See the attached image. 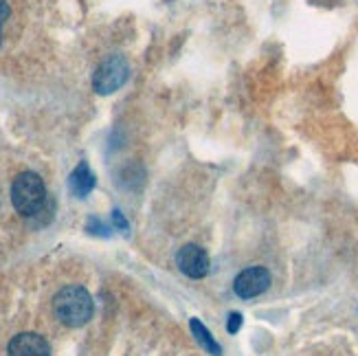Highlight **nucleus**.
Masks as SVG:
<instances>
[{
	"label": "nucleus",
	"instance_id": "nucleus-7",
	"mask_svg": "<svg viewBox=\"0 0 358 356\" xmlns=\"http://www.w3.org/2000/svg\"><path fill=\"white\" fill-rule=\"evenodd\" d=\"M95 183H97L95 174L90 172L88 163L82 161L80 165H77V167L73 169V174H71V178H69V187H71V192H73L77 198H86L92 190H95Z\"/></svg>",
	"mask_w": 358,
	"mask_h": 356
},
{
	"label": "nucleus",
	"instance_id": "nucleus-12",
	"mask_svg": "<svg viewBox=\"0 0 358 356\" xmlns=\"http://www.w3.org/2000/svg\"><path fill=\"white\" fill-rule=\"evenodd\" d=\"M0 40H3V34H0Z\"/></svg>",
	"mask_w": 358,
	"mask_h": 356
},
{
	"label": "nucleus",
	"instance_id": "nucleus-5",
	"mask_svg": "<svg viewBox=\"0 0 358 356\" xmlns=\"http://www.w3.org/2000/svg\"><path fill=\"white\" fill-rule=\"evenodd\" d=\"M176 264L182 275L192 277V280H202L209 273V255L198 244H185L176 253Z\"/></svg>",
	"mask_w": 358,
	"mask_h": 356
},
{
	"label": "nucleus",
	"instance_id": "nucleus-10",
	"mask_svg": "<svg viewBox=\"0 0 358 356\" xmlns=\"http://www.w3.org/2000/svg\"><path fill=\"white\" fill-rule=\"evenodd\" d=\"M113 222H115V227H117V229L128 231V220L123 218V213H121L119 209H115V211H113Z\"/></svg>",
	"mask_w": 358,
	"mask_h": 356
},
{
	"label": "nucleus",
	"instance_id": "nucleus-3",
	"mask_svg": "<svg viewBox=\"0 0 358 356\" xmlns=\"http://www.w3.org/2000/svg\"><path fill=\"white\" fill-rule=\"evenodd\" d=\"M130 77V64L123 55L106 57L92 75V88L97 95H113Z\"/></svg>",
	"mask_w": 358,
	"mask_h": 356
},
{
	"label": "nucleus",
	"instance_id": "nucleus-11",
	"mask_svg": "<svg viewBox=\"0 0 358 356\" xmlns=\"http://www.w3.org/2000/svg\"><path fill=\"white\" fill-rule=\"evenodd\" d=\"M7 18H9V5H7V0H0V27L5 24Z\"/></svg>",
	"mask_w": 358,
	"mask_h": 356
},
{
	"label": "nucleus",
	"instance_id": "nucleus-6",
	"mask_svg": "<svg viewBox=\"0 0 358 356\" xmlns=\"http://www.w3.org/2000/svg\"><path fill=\"white\" fill-rule=\"evenodd\" d=\"M7 354L9 356H51V346L38 332H20L9 341Z\"/></svg>",
	"mask_w": 358,
	"mask_h": 356
},
{
	"label": "nucleus",
	"instance_id": "nucleus-8",
	"mask_svg": "<svg viewBox=\"0 0 358 356\" xmlns=\"http://www.w3.org/2000/svg\"><path fill=\"white\" fill-rule=\"evenodd\" d=\"M189 330H192V334H194V339H196V343L205 350L207 354H211V356H222V346L215 341L213 339V334H211V330L205 326V323H200L198 319H192L189 321Z\"/></svg>",
	"mask_w": 358,
	"mask_h": 356
},
{
	"label": "nucleus",
	"instance_id": "nucleus-2",
	"mask_svg": "<svg viewBox=\"0 0 358 356\" xmlns=\"http://www.w3.org/2000/svg\"><path fill=\"white\" fill-rule=\"evenodd\" d=\"M11 203L20 215L31 218L36 215L46 203V187L44 180L36 172H22L15 176L11 185Z\"/></svg>",
	"mask_w": 358,
	"mask_h": 356
},
{
	"label": "nucleus",
	"instance_id": "nucleus-9",
	"mask_svg": "<svg viewBox=\"0 0 358 356\" xmlns=\"http://www.w3.org/2000/svg\"><path fill=\"white\" fill-rule=\"evenodd\" d=\"M240 328H242V315H240V313H231V315H229V321H227V330H229L231 334H236Z\"/></svg>",
	"mask_w": 358,
	"mask_h": 356
},
{
	"label": "nucleus",
	"instance_id": "nucleus-1",
	"mask_svg": "<svg viewBox=\"0 0 358 356\" xmlns=\"http://www.w3.org/2000/svg\"><path fill=\"white\" fill-rule=\"evenodd\" d=\"M92 297L82 286H66L53 297L55 317L69 328H82L92 319Z\"/></svg>",
	"mask_w": 358,
	"mask_h": 356
},
{
	"label": "nucleus",
	"instance_id": "nucleus-4",
	"mask_svg": "<svg viewBox=\"0 0 358 356\" xmlns=\"http://www.w3.org/2000/svg\"><path fill=\"white\" fill-rule=\"evenodd\" d=\"M268 286H271V273L264 266H248L233 282V290H236V295L240 299L259 297L262 292L268 290Z\"/></svg>",
	"mask_w": 358,
	"mask_h": 356
}]
</instances>
